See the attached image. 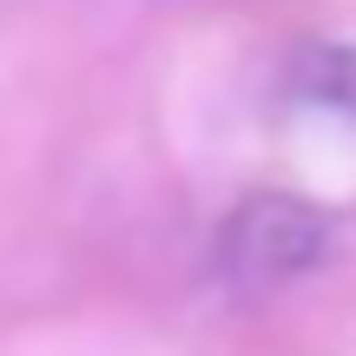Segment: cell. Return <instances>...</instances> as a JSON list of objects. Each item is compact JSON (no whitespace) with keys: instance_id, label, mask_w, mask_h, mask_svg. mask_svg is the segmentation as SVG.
<instances>
[{"instance_id":"cell-1","label":"cell","mask_w":356,"mask_h":356,"mask_svg":"<svg viewBox=\"0 0 356 356\" xmlns=\"http://www.w3.org/2000/svg\"><path fill=\"white\" fill-rule=\"evenodd\" d=\"M337 225L323 204L297 198V191H251L218 231V270L238 291H284V284L310 277L330 257Z\"/></svg>"},{"instance_id":"cell-2","label":"cell","mask_w":356,"mask_h":356,"mask_svg":"<svg viewBox=\"0 0 356 356\" xmlns=\"http://www.w3.org/2000/svg\"><path fill=\"white\" fill-rule=\"evenodd\" d=\"M284 99L297 113L343 119L356 132V47L350 40H304L284 66Z\"/></svg>"}]
</instances>
